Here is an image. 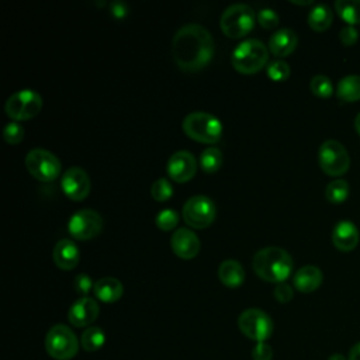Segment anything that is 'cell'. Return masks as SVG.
<instances>
[{"label":"cell","instance_id":"e575fe53","mask_svg":"<svg viewBox=\"0 0 360 360\" xmlns=\"http://www.w3.org/2000/svg\"><path fill=\"white\" fill-rule=\"evenodd\" d=\"M75 290L76 292L82 294L83 297H87V294L94 288V283L91 280V277L86 273H79L76 277H75Z\"/></svg>","mask_w":360,"mask_h":360},{"label":"cell","instance_id":"b9f144b4","mask_svg":"<svg viewBox=\"0 0 360 360\" xmlns=\"http://www.w3.org/2000/svg\"><path fill=\"white\" fill-rule=\"evenodd\" d=\"M354 129L357 131V134L360 135V112L356 115L354 118Z\"/></svg>","mask_w":360,"mask_h":360},{"label":"cell","instance_id":"d590c367","mask_svg":"<svg viewBox=\"0 0 360 360\" xmlns=\"http://www.w3.org/2000/svg\"><path fill=\"white\" fill-rule=\"evenodd\" d=\"M273 294H274V297H276V300H277L278 302L285 304V302H288V301L292 300V297H294V290H292V287H291L288 283L284 281V283L276 284V287H274V290H273Z\"/></svg>","mask_w":360,"mask_h":360},{"label":"cell","instance_id":"836d02e7","mask_svg":"<svg viewBox=\"0 0 360 360\" xmlns=\"http://www.w3.org/2000/svg\"><path fill=\"white\" fill-rule=\"evenodd\" d=\"M257 21H259V24L263 28L273 30V28H276L278 25L280 17H278V14L273 8H262V10H259Z\"/></svg>","mask_w":360,"mask_h":360},{"label":"cell","instance_id":"74e56055","mask_svg":"<svg viewBox=\"0 0 360 360\" xmlns=\"http://www.w3.org/2000/svg\"><path fill=\"white\" fill-rule=\"evenodd\" d=\"M339 38H340V42L346 46H352L357 42L359 39V32L357 30L353 27V25H346L340 30V34H339Z\"/></svg>","mask_w":360,"mask_h":360},{"label":"cell","instance_id":"8d00e7d4","mask_svg":"<svg viewBox=\"0 0 360 360\" xmlns=\"http://www.w3.org/2000/svg\"><path fill=\"white\" fill-rule=\"evenodd\" d=\"M252 359L253 360H271L273 359V349L269 343L260 342L256 343L252 350Z\"/></svg>","mask_w":360,"mask_h":360},{"label":"cell","instance_id":"5bb4252c","mask_svg":"<svg viewBox=\"0 0 360 360\" xmlns=\"http://www.w3.org/2000/svg\"><path fill=\"white\" fill-rule=\"evenodd\" d=\"M166 172L172 180L177 183H187L195 176L197 160L191 152L177 150L169 158Z\"/></svg>","mask_w":360,"mask_h":360},{"label":"cell","instance_id":"7bdbcfd3","mask_svg":"<svg viewBox=\"0 0 360 360\" xmlns=\"http://www.w3.org/2000/svg\"><path fill=\"white\" fill-rule=\"evenodd\" d=\"M290 1H291V3H294V4H300V6L312 4V0H304V1H302V0H301V1H300V0H290Z\"/></svg>","mask_w":360,"mask_h":360},{"label":"cell","instance_id":"7a4b0ae2","mask_svg":"<svg viewBox=\"0 0 360 360\" xmlns=\"http://www.w3.org/2000/svg\"><path fill=\"white\" fill-rule=\"evenodd\" d=\"M252 267L257 277L267 283H284L292 273L291 255L278 246H266L257 250L252 259Z\"/></svg>","mask_w":360,"mask_h":360},{"label":"cell","instance_id":"8fae6325","mask_svg":"<svg viewBox=\"0 0 360 360\" xmlns=\"http://www.w3.org/2000/svg\"><path fill=\"white\" fill-rule=\"evenodd\" d=\"M240 332L256 343L266 342L273 333V321L269 314L259 308H248L238 318Z\"/></svg>","mask_w":360,"mask_h":360},{"label":"cell","instance_id":"7402d4cb","mask_svg":"<svg viewBox=\"0 0 360 360\" xmlns=\"http://www.w3.org/2000/svg\"><path fill=\"white\" fill-rule=\"evenodd\" d=\"M218 277L224 285L236 288L245 281V269L238 260L226 259L218 267Z\"/></svg>","mask_w":360,"mask_h":360},{"label":"cell","instance_id":"44dd1931","mask_svg":"<svg viewBox=\"0 0 360 360\" xmlns=\"http://www.w3.org/2000/svg\"><path fill=\"white\" fill-rule=\"evenodd\" d=\"M93 292L97 300L105 304L118 301L124 294L122 283L115 277H103L94 283Z\"/></svg>","mask_w":360,"mask_h":360},{"label":"cell","instance_id":"5b68a950","mask_svg":"<svg viewBox=\"0 0 360 360\" xmlns=\"http://www.w3.org/2000/svg\"><path fill=\"white\" fill-rule=\"evenodd\" d=\"M256 22L255 10L246 3H235L228 6L219 20L222 32L229 38H242L252 31Z\"/></svg>","mask_w":360,"mask_h":360},{"label":"cell","instance_id":"8992f818","mask_svg":"<svg viewBox=\"0 0 360 360\" xmlns=\"http://www.w3.org/2000/svg\"><path fill=\"white\" fill-rule=\"evenodd\" d=\"M45 350L56 360H70L79 350V340L75 332L63 325H53L45 336Z\"/></svg>","mask_w":360,"mask_h":360},{"label":"cell","instance_id":"1f68e13d","mask_svg":"<svg viewBox=\"0 0 360 360\" xmlns=\"http://www.w3.org/2000/svg\"><path fill=\"white\" fill-rule=\"evenodd\" d=\"M150 194H152L153 200H156V201H160V202L166 201L173 195V186L167 179L159 177L158 180H155L152 183Z\"/></svg>","mask_w":360,"mask_h":360},{"label":"cell","instance_id":"e0dca14e","mask_svg":"<svg viewBox=\"0 0 360 360\" xmlns=\"http://www.w3.org/2000/svg\"><path fill=\"white\" fill-rule=\"evenodd\" d=\"M359 239V229L352 221H339L332 229V243L340 252H350L356 249Z\"/></svg>","mask_w":360,"mask_h":360},{"label":"cell","instance_id":"603a6c76","mask_svg":"<svg viewBox=\"0 0 360 360\" xmlns=\"http://www.w3.org/2000/svg\"><path fill=\"white\" fill-rule=\"evenodd\" d=\"M336 96L346 103H353L360 100V76L349 75L339 80L336 87Z\"/></svg>","mask_w":360,"mask_h":360},{"label":"cell","instance_id":"d4e9b609","mask_svg":"<svg viewBox=\"0 0 360 360\" xmlns=\"http://www.w3.org/2000/svg\"><path fill=\"white\" fill-rule=\"evenodd\" d=\"M335 10L347 25L360 24V0H338L335 1Z\"/></svg>","mask_w":360,"mask_h":360},{"label":"cell","instance_id":"4dcf8cb0","mask_svg":"<svg viewBox=\"0 0 360 360\" xmlns=\"http://www.w3.org/2000/svg\"><path fill=\"white\" fill-rule=\"evenodd\" d=\"M266 73L273 82H284L290 77L291 69H290V65L285 60L276 59V60H273L267 65Z\"/></svg>","mask_w":360,"mask_h":360},{"label":"cell","instance_id":"4316f807","mask_svg":"<svg viewBox=\"0 0 360 360\" xmlns=\"http://www.w3.org/2000/svg\"><path fill=\"white\" fill-rule=\"evenodd\" d=\"M224 162V155L217 146L205 148L200 155V166L205 173H215Z\"/></svg>","mask_w":360,"mask_h":360},{"label":"cell","instance_id":"d6986e66","mask_svg":"<svg viewBox=\"0 0 360 360\" xmlns=\"http://www.w3.org/2000/svg\"><path fill=\"white\" fill-rule=\"evenodd\" d=\"M297 44L298 37L295 31L290 28H280L270 35L269 51L277 58H284L288 56L297 48Z\"/></svg>","mask_w":360,"mask_h":360},{"label":"cell","instance_id":"484cf974","mask_svg":"<svg viewBox=\"0 0 360 360\" xmlns=\"http://www.w3.org/2000/svg\"><path fill=\"white\" fill-rule=\"evenodd\" d=\"M105 343V333L98 326H89L80 336V345L86 352H96Z\"/></svg>","mask_w":360,"mask_h":360},{"label":"cell","instance_id":"9c48e42d","mask_svg":"<svg viewBox=\"0 0 360 360\" xmlns=\"http://www.w3.org/2000/svg\"><path fill=\"white\" fill-rule=\"evenodd\" d=\"M318 162L322 172L328 176H342L350 166V158L346 148L336 139H328L319 146Z\"/></svg>","mask_w":360,"mask_h":360},{"label":"cell","instance_id":"2e32d148","mask_svg":"<svg viewBox=\"0 0 360 360\" xmlns=\"http://www.w3.org/2000/svg\"><path fill=\"white\" fill-rule=\"evenodd\" d=\"M172 250L184 260L194 259L201 248V242L198 236L190 228H177L174 233L170 236Z\"/></svg>","mask_w":360,"mask_h":360},{"label":"cell","instance_id":"f546056e","mask_svg":"<svg viewBox=\"0 0 360 360\" xmlns=\"http://www.w3.org/2000/svg\"><path fill=\"white\" fill-rule=\"evenodd\" d=\"M309 89L311 91L322 98H326L329 96H332L333 93V83L330 82V79L325 75H316L311 79L309 82Z\"/></svg>","mask_w":360,"mask_h":360},{"label":"cell","instance_id":"7c38bea8","mask_svg":"<svg viewBox=\"0 0 360 360\" xmlns=\"http://www.w3.org/2000/svg\"><path fill=\"white\" fill-rule=\"evenodd\" d=\"M103 231L101 215L91 210L83 208L72 214L68 221V232L77 240H90Z\"/></svg>","mask_w":360,"mask_h":360},{"label":"cell","instance_id":"f35d334b","mask_svg":"<svg viewBox=\"0 0 360 360\" xmlns=\"http://www.w3.org/2000/svg\"><path fill=\"white\" fill-rule=\"evenodd\" d=\"M110 10L115 18H124L128 14V6L124 1H112L110 4Z\"/></svg>","mask_w":360,"mask_h":360},{"label":"cell","instance_id":"3957f363","mask_svg":"<svg viewBox=\"0 0 360 360\" xmlns=\"http://www.w3.org/2000/svg\"><path fill=\"white\" fill-rule=\"evenodd\" d=\"M231 62L243 75L256 73L269 62V46L256 38L245 39L233 48Z\"/></svg>","mask_w":360,"mask_h":360},{"label":"cell","instance_id":"4fadbf2b","mask_svg":"<svg viewBox=\"0 0 360 360\" xmlns=\"http://www.w3.org/2000/svg\"><path fill=\"white\" fill-rule=\"evenodd\" d=\"M60 188L68 198L73 201H82L89 195L91 181L89 174L82 167L72 166L62 174Z\"/></svg>","mask_w":360,"mask_h":360},{"label":"cell","instance_id":"277c9868","mask_svg":"<svg viewBox=\"0 0 360 360\" xmlns=\"http://www.w3.org/2000/svg\"><path fill=\"white\" fill-rule=\"evenodd\" d=\"M181 127L188 138L208 145L218 142L222 136L221 121L207 111H193L187 114Z\"/></svg>","mask_w":360,"mask_h":360},{"label":"cell","instance_id":"d6a6232c","mask_svg":"<svg viewBox=\"0 0 360 360\" xmlns=\"http://www.w3.org/2000/svg\"><path fill=\"white\" fill-rule=\"evenodd\" d=\"M3 138L10 145H17L24 139V127L18 121H10L3 128Z\"/></svg>","mask_w":360,"mask_h":360},{"label":"cell","instance_id":"cb8c5ba5","mask_svg":"<svg viewBox=\"0 0 360 360\" xmlns=\"http://www.w3.org/2000/svg\"><path fill=\"white\" fill-rule=\"evenodd\" d=\"M308 25L314 30V31H325L330 27L332 21H333V13L329 8V6L326 4H316L315 7L311 8V11L308 13Z\"/></svg>","mask_w":360,"mask_h":360},{"label":"cell","instance_id":"52a82bcc","mask_svg":"<svg viewBox=\"0 0 360 360\" xmlns=\"http://www.w3.org/2000/svg\"><path fill=\"white\" fill-rule=\"evenodd\" d=\"M42 97L32 89H22L13 93L4 104L6 114L13 121H27L37 117L42 108Z\"/></svg>","mask_w":360,"mask_h":360},{"label":"cell","instance_id":"f1b7e54d","mask_svg":"<svg viewBox=\"0 0 360 360\" xmlns=\"http://www.w3.org/2000/svg\"><path fill=\"white\" fill-rule=\"evenodd\" d=\"M179 212L173 208H163L155 217V224L162 231H172L179 224Z\"/></svg>","mask_w":360,"mask_h":360},{"label":"cell","instance_id":"30bf717a","mask_svg":"<svg viewBox=\"0 0 360 360\" xmlns=\"http://www.w3.org/2000/svg\"><path fill=\"white\" fill-rule=\"evenodd\" d=\"M183 219L190 228L202 229L210 226L217 215V207L214 201L202 194L190 197L181 210Z\"/></svg>","mask_w":360,"mask_h":360},{"label":"cell","instance_id":"ac0fdd59","mask_svg":"<svg viewBox=\"0 0 360 360\" xmlns=\"http://www.w3.org/2000/svg\"><path fill=\"white\" fill-rule=\"evenodd\" d=\"M52 259L60 270H72L79 264L80 250L72 239L63 238L53 246Z\"/></svg>","mask_w":360,"mask_h":360},{"label":"cell","instance_id":"ab89813d","mask_svg":"<svg viewBox=\"0 0 360 360\" xmlns=\"http://www.w3.org/2000/svg\"><path fill=\"white\" fill-rule=\"evenodd\" d=\"M349 360H360V342L354 343L349 352Z\"/></svg>","mask_w":360,"mask_h":360},{"label":"cell","instance_id":"6da1fadb","mask_svg":"<svg viewBox=\"0 0 360 360\" xmlns=\"http://www.w3.org/2000/svg\"><path fill=\"white\" fill-rule=\"evenodd\" d=\"M214 39L211 32L201 24L190 22L180 27L172 41V55L183 72L204 69L214 56Z\"/></svg>","mask_w":360,"mask_h":360},{"label":"cell","instance_id":"60d3db41","mask_svg":"<svg viewBox=\"0 0 360 360\" xmlns=\"http://www.w3.org/2000/svg\"><path fill=\"white\" fill-rule=\"evenodd\" d=\"M328 360H346V357L343 354H340V353H333V354L329 356Z\"/></svg>","mask_w":360,"mask_h":360},{"label":"cell","instance_id":"ffe728a7","mask_svg":"<svg viewBox=\"0 0 360 360\" xmlns=\"http://www.w3.org/2000/svg\"><path fill=\"white\" fill-rule=\"evenodd\" d=\"M322 280H323V274L321 269L314 264H307L300 267L292 276L294 287L304 294L315 291L322 284Z\"/></svg>","mask_w":360,"mask_h":360},{"label":"cell","instance_id":"9a60e30c","mask_svg":"<svg viewBox=\"0 0 360 360\" xmlns=\"http://www.w3.org/2000/svg\"><path fill=\"white\" fill-rule=\"evenodd\" d=\"M98 312L100 307L94 298L80 297L70 305L68 311V319L76 328H89V325L97 319Z\"/></svg>","mask_w":360,"mask_h":360},{"label":"cell","instance_id":"ba28073f","mask_svg":"<svg viewBox=\"0 0 360 360\" xmlns=\"http://www.w3.org/2000/svg\"><path fill=\"white\" fill-rule=\"evenodd\" d=\"M25 167L37 180L49 183L58 179L62 165L58 156L52 152L42 148H34L25 156Z\"/></svg>","mask_w":360,"mask_h":360},{"label":"cell","instance_id":"83f0119b","mask_svg":"<svg viewBox=\"0 0 360 360\" xmlns=\"http://www.w3.org/2000/svg\"><path fill=\"white\" fill-rule=\"evenodd\" d=\"M349 184L343 179L332 180L325 188V197L332 204H342L349 197Z\"/></svg>","mask_w":360,"mask_h":360}]
</instances>
